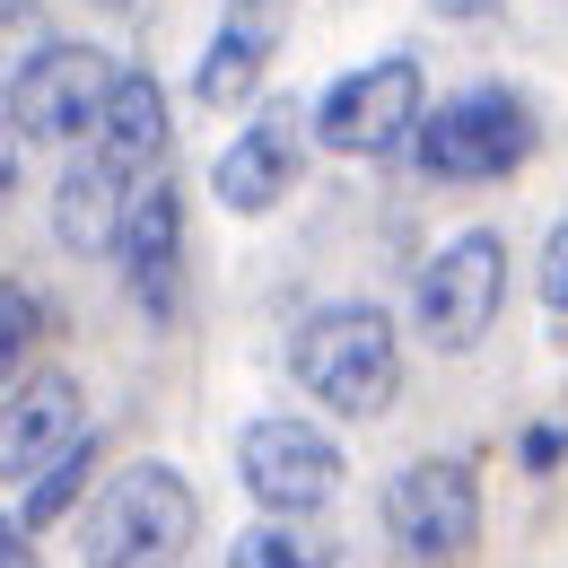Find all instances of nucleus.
Masks as SVG:
<instances>
[{"label": "nucleus", "mask_w": 568, "mask_h": 568, "mask_svg": "<svg viewBox=\"0 0 568 568\" xmlns=\"http://www.w3.org/2000/svg\"><path fill=\"white\" fill-rule=\"evenodd\" d=\"M412 132H420V62H403V53L333 79L324 105H315V141L342 149V158H385Z\"/></svg>", "instance_id": "nucleus-5"}, {"label": "nucleus", "mask_w": 568, "mask_h": 568, "mask_svg": "<svg viewBox=\"0 0 568 568\" xmlns=\"http://www.w3.org/2000/svg\"><path fill=\"white\" fill-rule=\"evenodd\" d=\"M288 367H297V385H306L324 412L367 420V412H385L394 385H403V342H394V324H385L376 306H324V315L297 324Z\"/></svg>", "instance_id": "nucleus-2"}, {"label": "nucleus", "mask_w": 568, "mask_h": 568, "mask_svg": "<svg viewBox=\"0 0 568 568\" xmlns=\"http://www.w3.org/2000/svg\"><path fill=\"white\" fill-rule=\"evenodd\" d=\"M193 525H202L193 481L175 464H132V473H114L97 490L88 534H79V560L88 568H175L193 551Z\"/></svg>", "instance_id": "nucleus-1"}, {"label": "nucleus", "mask_w": 568, "mask_h": 568, "mask_svg": "<svg viewBox=\"0 0 568 568\" xmlns=\"http://www.w3.org/2000/svg\"><path fill=\"white\" fill-rule=\"evenodd\" d=\"M18 202V123H0V211Z\"/></svg>", "instance_id": "nucleus-20"}, {"label": "nucleus", "mask_w": 568, "mask_h": 568, "mask_svg": "<svg viewBox=\"0 0 568 568\" xmlns=\"http://www.w3.org/2000/svg\"><path fill=\"white\" fill-rule=\"evenodd\" d=\"M236 473H245V490L272 516H315L342 490V446L315 420H254L236 437Z\"/></svg>", "instance_id": "nucleus-8"}, {"label": "nucleus", "mask_w": 568, "mask_h": 568, "mask_svg": "<svg viewBox=\"0 0 568 568\" xmlns=\"http://www.w3.org/2000/svg\"><path fill=\"white\" fill-rule=\"evenodd\" d=\"M272 36H281V0H227L211 53H202V79H193V88H202V105H236V97L263 79Z\"/></svg>", "instance_id": "nucleus-13"}, {"label": "nucleus", "mask_w": 568, "mask_h": 568, "mask_svg": "<svg viewBox=\"0 0 568 568\" xmlns=\"http://www.w3.org/2000/svg\"><path fill=\"white\" fill-rule=\"evenodd\" d=\"M525 464L551 473V464H560V428H534V437H525Z\"/></svg>", "instance_id": "nucleus-21"}, {"label": "nucleus", "mask_w": 568, "mask_h": 568, "mask_svg": "<svg viewBox=\"0 0 568 568\" xmlns=\"http://www.w3.org/2000/svg\"><path fill=\"white\" fill-rule=\"evenodd\" d=\"M227 568H333V542H306L297 525H254L236 551H227Z\"/></svg>", "instance_id": "nucleus-15"}, {"label": "nucleus", "mask_w": 568, "mask_h": 568, "mask_svg": "<svg viewBox=\"0 0 568 568\" xmlns=\"http://www.w3.org/2000/svg\"><path fill=\"white\" fill-rule=\"evenodd\" d=\"M88 464H97V446L79 437V446L62 455V464H53V473H36V481H27V534H36V525H53V516H71V507H79V490H88Z\"/></svg>", "instance_id": "nucleus-16"}, {"label": "nucleus", "mask_w": 568, "mask_h": 568, "mask_svg": "<svg viewBox=\"0 0 568 568\" xmlns=\"http://www.w3.org/2000/svg\"><path fill=\"white\" fill-rule=\"evenodd\" d=\"M525 149H534V114H525L507 88H464V97H446L437 114H420V132H412V158H420L437 184L516 175Z\"/></svg>", "instance_id": "nucleus-3"}, {"label": "nucleus", "mask_w": 568, "mask_h": 568, "mask_svg": "<svg viewBox=\"0 0 568 568\" xmlns=\"http://www.w3.org/2000/svg\"><path fill=\"white\" fill-rule=\"evenodd\" d=\"M132 193H141V175L114 166L105 149L71 158L62 184H53V236H62L71 254H114V245H123V219H132Z\"/></svg>", "instance_id": "nucleus-11"}, {"label": "nucleus", "mask_w": 568, "mask_h": 568, "mask_svg": "<svg viewBox=\"0 0 568 568\" xmlns=\"http://www.w3.org/2000/svg\"><path fill=\"white\" fill-rule=\"evenodd\" d=\"M376 516H385V534H394L412 560H455V551H473V534H481V481H473V464L428 455V464H412V473L385 481Z\"/></svg>", "instance_id": "nucleus-6"}, {"label": "nucleus", "mask_w": 568, "mask_h": 568, "mask_svg": "<svg viewBox=\"0 0 568 568\" xmlns=\"http://www.w3.org/2000/svg\"><path fill=\"white\" fill-rule=\"evenodd\" d=\"M79 437H88L79 385L62 376V367L27 376V385L0 403V481H36V473H53V464L71 455Z\"/></svg>", "instance_id": "nucleus-9"}, {"label": "nucleus", "mask_w": 568, "mask_h": 568, "mask_svg": "<svg viewBox=\"0 0 568 568\" xmlns=\"http://www.w3.org/2000/svg\"><path fill=\"white\" fill-rule=\"evenodd\" d=\"M105 88H114V62L97 44H36L9 71V123H18V141H79V132H97Z\"/></svg>", "instance_id": "nucleus-4"}, {"label": "nucleus", "mask_w": 568, "mask_h": 568, "mask_svg": "<svg viewBox=\"0 0 568 568\" xmlns=\"http://www.w3.org/2000/svg\"><path fill=\"white\" fill-rule=\"evenodd\" d=\"M498 297H507V245H498L490 227H473V236H455V245H437L420 272V333L437 351H473L481 333L498 324Z\"/></svg>", "instance_id": "nucleus-7"}, {"label": "nucleus", "mask_w": 568, "mask_h": 568, "mask_svg": "<svg viewBox=\"0 0 568 568\" xmlns=\"http://www.w3.org/2000/svg\"><path fill=\"white\" fill-rule=\"evenodd\" d=\"M114 166H132V175H149L158 158H166V88L149 71H114V88H105V105H97V141Z\"/></svg>", "instance_id": "nucleus-14"}, {"label": "nucleus", "mask_w": 568, "mask_h": 568, "mask_svg": "<svg viewBox=\"0 0 568 568\" xmlns=\"http://www.w3.org/2000/svg\"><path fill=\"white\" fill-rule=\"evenodd\" d=\"M36 333H44L36 288H27V281H0V385H18V367H27V351H36Z\"/></svg>", "instance_id": "nucleus-17"}, {"label": "nucleus", "mask_w": 568, "mask_h": 568, "mask_svg": "<svg viewBox=\"0 0 568 568\" xmlns=\"http://www.w3.org/2000/svg\"><path fill=\"white\" fill-rule=\"evenodd\" d=\"M437 9H446V18H481L490 0H437Z\"/></svg>", "instance_id": "nucleus-22"}, {"label": "nucleus", "mask_w": 568, "mask_h": 568, "mask_svg": "<svg viewBox=\"0 0 568 568\" xmlns=\"http://www.w3.org/2000/svg\"><path fill=\"white\" fill-rule=\"evenodd\" d=\"M123 272H132V297H141L149 315H166L175 306V263H184V202H175V184L166 175H149L141 193H132V219H123Z\"/></svg>", "instance_id": "nucleus-12"}, {"label": "nucleus", "mask_w": 568, "mask_h": 568, "mask_svg": "<svg viewBox=\"0 0 568 568\" xmlns=\"http://www.w3.org/2000/svg\"><path fill=\"white\" fill-rule=\"evenodd\" d=\"M0 568H36V551H27V516H0Z\"/></svg>", "instance_id": "nucleus-19"}, {"label": "nucleus", "mask_w": 568, "mask_h": 568, "mask_svg": "<svg viewBox=\"0 0 568 568\" xmlns=\"http://www.w3.org/2000/svg\"><path fill=\"white\" fill-rule=\"evenodd\" d=\"M534 288H542V306H551V315H568V219L551 227V245H542V272H534Z\"/></svg>", "instance_id": "nucleus-18"}, {"label": "nucleus", "mask_w": 568, "mask_h": 568, "mask_svg": "<svg viewBox=\"0 0 568 568\" xmlns=\"http://www.w3.org/2000/svg\"><path fill=\"white\" fill-rule=\"evenodd\" d=\"M297 166H306V132H297V105H263L236 141L219 149V202L227 211H272L288 184H297Z\"/></svg>", "instance_id": "nucleus-10"}]
</instances>
